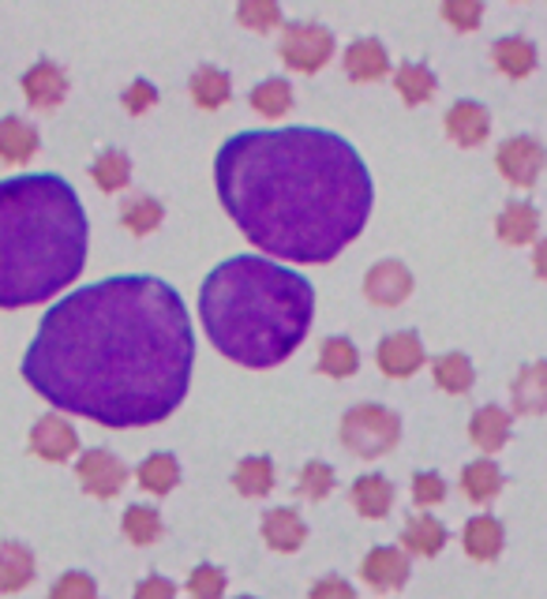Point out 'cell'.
<instances>
[{
  "label": "cell",
  "instance_id": "6da1fadb",
  "mask_svg": "<svg viewBox=\"0 0 547 599\" xmlns=\"http://www.w3.org/2000/svg\"><path fill=\"white\" fill-rule=\"evenodd\" d=\"M196 334L162 277H105L41 315L23 378L49 404L105 427H147L181 409Z\"/></svg>",
  "mask_w": 547,
  "mask_h": 599
},
{
  "label": "cell",
  "instance_id": "7a4b0ae2",
  "mask_svg": "<svg viewBox=\"0 0 547 599\" xmlns=\"http://www.w3.org/2000/svg\"><path fill=\"white\" fill-rule=\"evenodd\" d=\"M217 199L256 248L331 263L372 214V173L349 139L323 128L240 132L214 162Z\"/></svg>",
  "mask_w": 547,
  "mask_h": 599
},
{
  "label": "cell",
  "instance_id": "3957f363",
  "mask_svg": "<svg viewBox=\"0 0 547 599\" xmlns=\"http://www.w3.org/2000/svg\"><path fill=\"white\" fill-rule=\"evenodd\" d=\"M315 315V289L304 274L274 259L237 255L207 274L199 319L214 349L244 367H274L297 352Z\"/></svg>",
  "mask_w": 547,
  "mask_h": 599
},
{
  "label": "cell",
  "instance_id": "277c9868",
  "mask_svg": "<svg viewBox=\"0 0 547 599\" xmlns=\"http://www.w3.org/2000/svg\"><path fill=\"white\" fill-rule=\"evenodd\" d=\"M87 263V214L53 173L0 180V308H30L72 285Z\"/></svg>",
  "mask_w": 547,
  "mask_h": 599
},
{
  "label": "cell",
  "instance_id": "5b68a950",
  "mask_svg": "<svg viewBox=\"0 0 547 599\" xmlns=\"http://www.w3.org/2000/svg\"><path fill=\"white\" fill-rule=\"evenodd\" d=\"M401 420L386 404H357L341 416V442L357 458H383L398 446Z\"/></svg>",
  "mask_w": 547,
  "mask_h": 599
},
{
  "label": "cell",
  "instance_id": "8992f818",
  "mask_svg": "<svg viewBox=\"0 0 547 599\" xmlns=\"http://www.w3.org/2000/svg\"><path fill=\"white\" fill-rule=\"evenodd\" d=\"M334 57V34L319 23H289L282 34V61L293 72H319Z\"/></svg>",
  "mask_w": 547,
  "mask_h": 599
},
{
  "label": "cell",
  "instance_id": "52a82bcc",
  "mask_svg": "<svg viewBox=\"0 0 547 599\" xmlns=\"http://www.w3.org/2000/svg\"><path fill=\"white\" fill-rule=\"evenodd\" d=\"M495 162H499V173L507 176L510 184H518V188H533L547 165V150L533 139V135H513V139H507L499 147Z\"/></svg>",
  "mask_w": 547,
  "mask_h": 599
},
{
  "label": "cell",
  "instance_id": "ba28073f",
  "mask_svg": "<svg viewBox=\"0 0 547 599\" xmlns=\"http://www.w3.org/2000/svg\"><path fill=\"white\" fill-rule=\"evenodd\" d=\"M75 476H79V484L87 495H95V499H113V495L128 484V465L109 450H90L79 458Z\"/></svg>",
  "mask_w": 547,
  "mask_h": 599
},
{
  "label": "cell",
  "instance_id": "9c48e42d",
  "mask_svg": "<svg viewBox=\"0 0 547 599\" xmlns=\"http://www.w3.org/2000/svg\"><path fill=\"white\" fill-rule=\"evenodd\" d=\"M412 292V274L406 263H398V259H383V263H375L368 270L364 277V297L378 303V308H398V303H406Z\"/></svg>",
  "mask_w": 547,
  "mask_h": 599
},
{
  "label": "cell",
  "instance_id": "30bf717a",
  "mask_svg": "<svg viewBox=\"0 0 547 599\" xmlns=\"http://www.w3.org/2000/svg\"><path fill=\"white\" fill-rule=\"evenodd\" d=\"M375 360H378V367H383V375L409 378V375H417L420 364H424V345H420V337L412 330L390 334L378 341Z\"/></svg>",
  "mask_w": 547,
  "mask_h": 599
},
{
  "label": "cell",
  "instance_id": "8fae6325",
  "mask_svg": "<svg viewBox=\"0 0 547 599\" xmlns=\"http://www.w3.org/2000/svg\"><path fill=\"white\" fill-rule=\"evenodd\" d=\"M30 450L46 461H69L72 453L79 450V435H75L69 420L49 412V416H41L35 424V432H30Z\"/></svg>",
  "mask_w": 547,
  "mask_h": 599
},
{
  "label": "cell",
  "instance_id": "7c38bea8",
  "mask_svg": "<svg viewBox=\"0 0 547 599\" xmlns=\"http://www.w3.org/2000/svg\"><path fill=\"white\" fill-rule=\"evenodd\" d=\"M360 573H364V581L375 592H394V588H401L409 581V559L398 547H375V551H368Z\"/></svg>",
  "mask_w": 547,
  "mask_h": 599
},
{
  "label": "cell",
  "instance_id": "4fadbf2b",
  "mask_svg": "<svg viewBox=\"0 0 547 599\" xmlns=\"http://www.w3.org/2000/svg\"><path fill=\"white\" fill-rule=\"evenodd\" d=\"M23 95H27L30 105L53 109V105H61L64 95H69V75H64L53 61H38L35 67L23 72Z\"/></svg>",
  "mask_w": 547,
  "mask_h": 599
},
{
  "label": "cell",
  "instance_id": "5bb4252c",
  "mask_svg": "<svg viewBox=\"0 0 547 599\" xmlns=\"http://www.w3.org/2000/svg\"><path fill=\"white\" fill-rule=\"evenodd\" d=\"M487 132H492V116H487V109L480 101H453L446 109V135L453 142H461V147L484 142Z\"/></svg>",
  "mask_w": 547,
  "mask_h": 599
},
{
  "label": "cell",
  "instance_id": "9a60e30c",
  "mask_svg": "<svg viewBox=\"0 0 547 599\" xmlns=\"http://www.w3.org/2000/svg\"><path fill=\"white\" fill-rule=\"evenodd\" d=\"M513 398V412L521 416H540L547 412V360H536V364H525L518 371L510 386Z\"/></svg>",
  "mask_w": 547,
  "mask_h": 599
},
{
  "label": "cell",
  "instance_id": "2e32d148",
  "mask_svg": "<svg viewBox=\"0 0 547 599\" xmlns=\"http://www.w3.org/2000/svg\"><path fill=\"white\" fill-rule=\"evenodd\" d=\"M263 539H266V547H274V551L293 554L304 547L308 525L300 521L297 510H289V506H282V510H266L263 513Z\"/></svg>",
  "mask_w": 547,
  "mask_h": 599
},
{
  "label": "cell",
  "instance_id": "e0dca14e",
  "mask_svg": "<svg viewBox=\"0 0 547 599\" xmlns=\"http://www.w3.org/2000/svg\"><path fill=\"white\" fill-rule=\"evenodd\" d=\"M345 72H349V79H357V83L383 79V75L390 72V57H386L383 41L378 38L352 41V46L345 49Z\"/></svg>",
  "mask_w": 547,
  "mask_h": 599
},
{
  "label": "cell",
  "instance_id": "ac0fdd59",
  "mask_svg": "<svg viewBox=\"0 0 547 599\" xmlns=\"http://www.w3.org/2000/svg\"><path fill=\"white\" fill-rule=\"evenodd\" d=\"M469 438H473L484 453H499L510 438V412L499 409V404L476 409L473 420H469Z\"/></svg>",
  "mask_w": 547,
  "mask_h": 599
},
{
  "label": "cell",
  "instance_id": "d6986e66",
  "mask_svg": "<svg viewBox=\"0 0 547 599\" xmlns=\"http://www.w3.org/2000/svg\"><path fill=\"white\" fill-rule=\"evenodd\" d=\"M536 229H540V214H536L533 202H510L502 207L499 222H495V233H499L502 244H533L536 240Z\"/></svg>",
  "mask_w": 547,
  "mask_h": 599
},
{
  "label": "cell",
  "instance_id": "ffe728a7",
  "mask_svg": "<svg viewBox=\"0 0 547 599\" xmlns=\"http://www.w3.org/2000/svg\"><path fill=\"white\" fill-rule=\"evenodd\" d=\"M352 506H357L364 517H386L394 506V484L386 476H378V472H372V476H360L352 479Z\"/></svg>",
  "mask_w": 547,
  "mask_h": 599
},
{
  "label": "cell",
  "instance_id": "44dd1931",
  "mask_svg": "<svg viewBox=\"0 0 547 599\" xmlns=\"http://www.w3.org/2000/svg\"><path fill=\"white\" fill-rule=\"evenodd\" d=\"M38 150V132L23 116H4L0 121V162L23 165Z\"/></svg>",
  "mask_w": 547,
  "mask_h": 599
},
{
  "label": "cell",
  "instance_id": "7402d4cb",
  "mask_svg": "<svg viewBox=\"0 0 547 599\" xmlns=\"http://www.w3.org/2000/svg\"><path fill=\"white\" fill-rule=\"evenodd\" d=\"M35 581V554L23 544H0V592H23Z\"/></svg>",
  "mask_w": 547,
  "mask_h": 599
},
{
  "label": "cell",
  "instance_id": "603a6c76",
  "mask_svg": "<svg viewBox=\"0 0 547 599\" xmlns=\"http://www.w3.org/2000/svg\"><path fill=\"white\" fill-rule=\"evenodd\" d=\"M401 544H406V551L412 554H424V559H432V554L443 551L446 544V528L439 517H432V513H417V517H409L406 533H401Z\"/></svg>",
  "mask_w": 547,
  "mask_h": 599
},
{
  "label": "cell",
  "instance_id": "cb8c5ba5",
  "mask_svg": "<svg viewBox=\"0 0 547 599\" xmlns=\"http://www.w3.org/2000/svg\"><path fill=\"white\" fill-rule=\"evenodd\" d=\"M492 61L499 64L502 75L525 79V75L536 67V46L529 38H499L492 46Z\"/></svg>",
  "mask_w": 547,
  "mask_h": 599
},
{
  "label": "cell",
  "instance_id": "d4e9b609",
  "mask_svg": "<svg viewBox=\"0 0 547 599\" xmlns=\"http://www.w3.org/2000/svg\"><path fill=\"white\" fill-rule=\"evenodd\" d=\"M465 551L473 554L476 562H492L499 559L502 551V525L495 517H487V513H480V517H473L465 525Z\"/></svg>",
  "mask_w": 547,
  "mask_h": 599
},
{
  "label": "cell",
  "instance_id": "484cf974",
  "mask_svg": "<svg viewBox=\"0 0 547 599\" xmlns=\"http://www.w3.org/2000/svg\"><path fill=\"white\" fill-rule=\"evenodd\" d=\"M136 479H139L142 491L170 495L173 487L181 484V465H176L173 453H150V458L136 469Z\"/></svg>",
  "mask_w": 547,
  "mask_h": 599
},
{
  "label": "cell",
  "instance_id": "4316f807",
  "mask_svg": "<svg viewBox=\"0 0 547 599\" xmlns=\"http://www.w3.org/2000/svg\"><path fill=\"white\" fill-rule=\"evenodd\" d=\"M357 367H360V352L349 337H326V341L319 345V371H323V375L349 378L357 375Z\"/></svg>",
  "mask_w": 547,
  "mask_h": 599
},
{
  "label": "cell",
  "instance_id": "83f0119b",
  "mask_svg": "<svg viewBox=\"0 0 547 599\" xmlns=\"http://www.w3.org/2000/svg\"><path fill=\"white\" fill-rule=\"evenodd\" d=\"M461 487H465V495L473 502H492L502 491V472L492 458H480L461 472Z\"/></svg>",
  "mask_w": 547,
  "mask_h": 599
},
{
  "label": "cell",
  "instance_id": "f1b7e54d",
  "mask_svg": "<svg viewBox=\"0 0 547 599\" xmlns=\"http://www.w3.org/2000/svg\"><path fill=\"white\" fill-rule=\"evenodd\" d=\"M229 90H233L229 75L217 72V67H210V64H203L196 75H191V98H196L199 109H222L225 101H229Z\"/></svg>",
  "mask_w": 547,
  "mask_h": 599
},
{
  "label": "cell",
  "instance_id": "f546056e",
  "mask_svg": "<svg viewBox=\"0 0 547 599\" xmlns=\"http://www.w3.org/2000/svg\"><path fill=\"white\" fill-rule=\"evenodd\" d=\"M432 367H435V383H439L446 394H469V386H473L476 378L465 352H443Z\"/></svg>",
  "mask_w": 547,
  "mask_h": 599
},
{
  "label": "cell",
  "instance_id": "4dcf8cb0",
  "mask_svg": "<svg viewBox=\"0 0 547 599\" xmlns=\"http://www.w3.org/2000/svg\"><path fill=\"white\" fill-rule=\"evenodd\" d=\"M233 484H237V491L248 495V499H263V495L274 487L271 458H244L237 472H233Z\"/></svg>",
  "mask_w": 547,
  "mask_h": 599
},
{
  "label": "cell",
  "instance_id": "1f68e13d",
  "mask_svg": "<svg viewBox=\"0 0 547 599\" xmlns=\"http://www.w3.org/2000/svg\"><path fill=\"white\" fill-rule=\"evenodd\" d=\"M251 109L263 113L266 121H277L293 109V87L285 79H263L251 90Z\"/></svg>",
  "mask_w": 547,
  "mask_h": 599
},
{
  "label": "cell",
  "instance_id": "d6a6232c",
  "mask_svg": "<svg viewBox=\"0 0 547 599\" xmlns=\"http://www.w3.org/2000/svg\"><path fill=\"white\" fill-rule=\"evenodd\" d=\"M394 83H398V95L409 101V105H420V101H427L435 95V87H439V79H435L432 67L424 64H401L398 75H394Z\"/></svg>",
  "mask_w": 547,
  "mask_h": 599
},
{
  "label": "cell",
  "instance_id": "836d02e7",
  "mask_svg": "<svg viewBox=\"0 0 547 599\" xmlns=\"http://www.w3.org/2000/svg\"><path fill=\"white\" fill-rule=\"evenodd\" d=\"M90 176H95V184L102 191H121L128 188L132 180V162L128 154H121V150H105L102 158H98L95 165H90Z\"/></svg>",
  "mask_w": 547,
  "mask_h": 599
},
{
  "label": "cell",
  "instance_id": "e575fe53",
  "mask_svg": "<svg viewBox=\"0 0 547 599\" xmlns=\"http://www.w3.org/2000/svg\"><path fill=\"white\" fill-rule=\"evenodd\" d=\"M162 202H158L154 196H139V199H132L128 207L121 210V222H124V229L128 233H136V236H147V233H154L158 225H162Z\"/></svg>",
  "mask_w": 547,
  "mask_h": 599
},
{
  "label": "cell",
  "instance_id": "d590c367",
  "mask_svg": "<svg viewBox=\"0 0 547 599\" xmlns=\"http://www.w3.org/2000/svg\"><path fill=\"white\" fill-rule=\"evenodd\" d=\"M121 525H124V536L136 547H147L162 536V517H158V510H150V506H128Z\"/></svg>",
  "mask_w": 547,
  "mask_h": 599
},
{
  "label": "cell",
  "instance_id": "8d00e7d4",
  "mask_svg": "<svg viewBox=\"0 0 547 599\" xmlns=\"http://www.w3.org/2000/svg\"><path fill=\"white\" fill-rule=\"evenodd\" d=\"M237 20L244 23V27L266 34V30H274L277 23H282V8H277L274 0H248V4L237 8Z\"/></svg>",
  "mask_w": 547,
  "mask_h": 599
},
{
  "label": "cell",
  "instance_id": "74e56055",
  "mask_svg": "<svg viewBox=\"0 0 547 599\" xmlns=\"http://www.w3.org/2000/svg\"><path fill=\"white\" fill-rule=\"evenodd\" d=\"M334 487V469L326 465V461H311V465H304V472H300V484H297V495H304V499H326Z\"/></svg>",
  "mask_w": 547,
  "mask_h": 599
},
{
  "label": "cell",
  "instance_id": "f35d334b",
  "mask_svg": "<svg viewBox=\"0 0 547 599\" xmlns=\"http://www.w3.org/2000/svg\"><path fill=\"white\" fill-rule=\"evenodd\" d=\"M188 592L196 599H222L225 596V573L217 566H210V562H203V566L191 570Z\"/></svg>",
  "mask_w": 547,
  "mask_h": 599
},
{
  "label": "cell",
  "instance_id": "ab89813d",
  "mask_svg": "<svg viewBox=\"0 0 547 599\" xmlns=\"http://www.w3.org/2000/svg\"><path fill=\"white\" fill-rule=\"evenodd\" d=\"M443 20L453 23L458 30H476L480 20H484V4H476V0H446Z\"/></svg>",
  "mask_w": 547,
  "mask_h": 599
},
{
  "label": "cell",
  "instance_id": "60d3db41",
  "mask_svg": "<svg viewBox=\"0 0 547 599\" xmlns=\"http://www.w3.org/2000/svg\"><path fill=\"white\" fill-rule=\"evenodd\" d=\"M443 499H446V479L439 472H417V476H412V502L439 506Z\"/></svg>",
  "mask_w": 547,
  "mask_h": 599
},
{
  "label": "cell",
  "instance_id": "b9f144b4",
  "mask_svg": "<svg viewBox=\"0 0 547 599\" xmlns=\"http://www.w3.org/2000/svg\"><path fill=\"white\" fill-rule=\"evenodd\" d=\"M49 599H98V588L87 573H64V577L49 588Z\"/></svg>",
  "mask_w": 547,
  "mask_h": 599
},
{
  "label": "cell",
  "instance_id": "7bdbcfd3",
  "mask_svg": "<svg viewBox=\"0 0 547 599\" xmlns=\"http://www.w3.org/2000/svg\"><path fill=\"white\" fill-rule=\"evenodd\" d=\"M154 101H158V87L150 79H136L128 90H124V109H128L132 116H142Z\"/></svg>",
  "mask_w": 547,
  "mask_h": 599
},
{
  "label": "cell",
  "instance_id": "ee69618b",
  "mask_svg": "<svg viewBox=\"0 0 547 599\" xmlns=\"http://www.w3.org/2000/svg\"><path fill=\"white\" fill-rule=\"evenodd\" d=\"M308 599H357V592H352V585L345 577H323L311 585Z\"/></svg>",
  "mask_w": 547,
  "mask_h": 599
},
{
  "label": "cell",
  "instance_id": "f6af8a7d",
  "mask_svg": "<svg viewBox=\"0 0 547 599\" xmlns=\"http://www.w3.org/2000/svg\"><path fill=\"white\" fill-rule=\"evenodd\" d=\"M132 599H176V585L170 577H147V581H139Z\"/></svg>",
  "mask_w": 547,
  "mask_h": 599
},
{
  "label": "cell",
  "instance_id": "bcb514c9",
  "mask_svg": "<svg viewBox=\"0 0 547 599\" xmlns=\"http://www.w3.org/2000/svg\"><path fill=\"white\" fill-rule=\"evenodd\" d=\"M533 270L547 282V240H540V244L533 248Z\"/></svg>",
  "mask_w": 547,
  "mask_h": 599
},
{
  "label": "cell",
  "instance_id": "7dc6e473",
  "mask_svg": "<svg viewBox=\"0 0 547 599\" xmlns=\"http://www.w3.org/2000/svg\"><path fill=\"white\" fill-rule=\"evenodd\" d=\"M240 599H256V596H240Z\"/></svg>",
  "mask_w": 547,
  "mask_h": 599
}]
</instances>
